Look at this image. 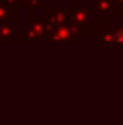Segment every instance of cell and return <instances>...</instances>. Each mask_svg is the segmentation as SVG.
Segmentation results:
<instances>
[{
    "label": "cell",
    "instance_id": "cell-1",
    "mask_svg": "<svg viewBox=\"0 0 123 125\" xmlns=\"http://www.w3.org/2000/svg\"><path fill=\"white\" fill-rule=\"evenodd\" d=\"M115 41H123V31H121V33H117V35H115Z\"/></svg>",
    "mask_w": 123,
    "mask_h": 125
}]
</instances>
